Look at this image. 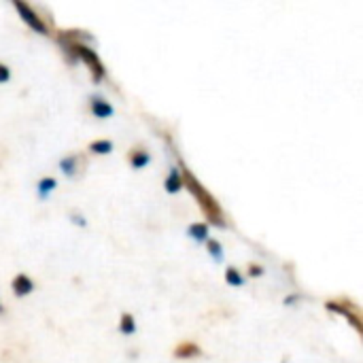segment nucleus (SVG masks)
<instances>
[{"instance_id": "nucleus-3", "label": "nucleus", "mask_w": 363, "mask_h": 363, "mask_svg": "<svg viewBox=\"0 0 363 363\" xmlns=\"http://www.w3.org/2000/svg\"><path fill=\"white\" fill-rule=\"evenodd\" d=\"M13 6H15V11L19 13L21 21H23V23H28V28H30V30H34V32H36V34H40V36H47V34H49V28H47V23L43 21V17L32 9L28 2L13 0Z\"/></svg>"}, {"instance_id": "nucleus-20", "label": "nucleus", "mask_w": 363, "mask_h": 363, "mask_svg": "<svg viewBox=\"0 0 363 363\" xmlns=\"http://www.w3.org/2000/svg\"><path fill=\"white\" fill-rule=\"evenodd\" d=\"M298 302H300V296H289L285 300V306H291V304H298Z\"/></svg>"}, {"instance_id": "nucleus-5", "label": "nucleus", "mask_w": 363, "mask_h": 363, "mask_svg": "<svg viewBox=\"0 0 363 363\" xmlns=\"http://www.w3.org/2000/svg\"><path fill=\"white\" fill-rule=\"evenodd\" d=\"M11 289H13L15 298H26V296H30L34 291V281L28 274H17L11 281Z\"/></svg>"}, {"instance_id": "nucleus-16", "label": "nucleus", "mask_w": 363, "mask_h": 363, "mask_svg": "<svg viewBox=\"0 0 363 363\" xmlns=\"http://www.w3.org/2000/svg\"><path fill=\"white\" fill-rule=\"evenodd\" d=\"M119 332L125 334V336H134L136 334V321L132 315H121V323H119Z\"/></svg>"}, {"instance_id": "nucleus-8", "label": "nucleus", "mask_w": 363, "mask_h": 363, "mask_svg": "<svg viewBox=\"0 0 363 363\" xmlns=\"http://www.w3.org/2000/svg\"><path fill=\"white\" fill-rule=\"evenodd\" d=\"M79 166H81L79 155H66L60 160V170L66 179H74L79 174Z\"/></svg>"}, {"instance_id": "nucleus-12", "label": "nucleus", "mask_w": 363, "mask_h": 363, "mask_svg": "<svg viewBox=\"0 0 363 363\" xmlns=\"http://www.w3.org/2000/svg\"><path fill=\"white\" fill-rule=\"evenodd\" d=\"M187 236L196 242H206L208 240V225L206 223H191L187 228Z\"/></svg>"}, {"instance_id": "nucleus-19", "label": "nucleus", "mask_w": 363, "mask_h": 363, "mask_svg": "<svg viewBox=\"0 0 363 363\" xmlns=\"http://www.w3.org/2000/svg\"><path fill=\"white\" fill-rule=\"evenodd\" d=\"M70 219H72V223H77V225H81V228H85V225H87L85 217H81V215H70Z\"/></svg>"}, {"instance_id": "nucleus-17", "label": "nucleus", "mask_w": 363, "mask_h": 363, "mask_svg": "<svg viewBox=\"0 0 363 363\" xmlns=\"http://www.w3.org/2000/svg\"><path fill=\"white\" fill-rule=\"evenodd\" d=\"M9 81H11V68H9L6 64L0 62V85H4V83H9Z\"/></svg>"}, {"instance_id": "nucleus-4", "label": "nucleus", "mask_w": 363, "mask_h": 363, "mask_svg": "<svg viewBox=\"0 0 363 363\" xmlns=\"http://www.w3.org/2000/svg\"><path fill=\"white\" fill-rule=\"evenodd\" d=\"M89 111H91V115H94L96 119H111V117L115 115L113 104H111L106 98H102L100 94H94V96L89 98Z\"/></svg>"}, {"instance_id": "nucleus-7", "label": "nucleus", "mask_w": 363, "mask_h": 363, "mask_svg": "<svg viewBox=\"0 0 363 363\" xmlns=\"http://www.w3.org/2000/svg\"><path fill=\"white\" fill-rule=\"evenodd\" d=\"M325 306H328V311H332V313H336V315H342V317H347V319L351 321V325H353L357 332H362L359 317H357L355 313H351V308H349V306H345V304H338V302H328Z\"/></svg>"}, {"instance_id": "nucleus-2", "label": "nucleus", "mask_w": 363, "mask_h": 363, "mask_svg": "<svg viewBox=\"0 0 363 363\" xmlns=\"http://www.w3.org/2000/svg\"><path fill=\"white\" fill-rule=\"evenodd\" d=\"M68 34H70V38L74 40V55H77V62H85V64L89 66L91 77H94V81H96V83L104 81L106 70H104V66H102V62H100L98 53H96L89 45L81 43V40H79V36H74V32H68Z\"/></svg>"}, {"instance_id": "nucleus-14", "label": "nucleus", "mask_w": 363, "mask_h": 363, "mask_svg": "<svg viewBox=\"0 0 363 363\" xmlns=\"http://www.w3.org/2000/svg\"><path fill=\"white\" fill-rule=\"evenodd\" d=\"M113 149H115V145L111 140H94L89 145V151L94 155H108V153H113Z\"/></svg>"}, {"instance_id": "nucleus-10", "label": "nucleus", "mask_w": 363, "mask_h": 363, "mask_svg": "<svg viewBox=\"0 0 363 363\" xmlns=\"http://www.w3.org/2000/svg\"><path fill=\"white\" fill-rule=\"evenodd\" d=\"M151 164V153L147 151V149H134L132 153H130V166L134 168V170H143V168H147Z\"/></svg>"}, {"instance_id": "nucleus-1", "label": "nucleus", "mask_w": 363, "mask_h": 363, "mask_svg": "<svg viewBox=\"0 0 363 363\" xmlns=\"http://www.w3.org/2000/svg\"><path fill=\"white\" fill-rule=\"evenodd\" d=\"M181 174H183V187H187L189 194L196 196V200L200 202V206H202L204 215L208 217V221H211L213 225H217V228H228V223H225V219H223V213H221V206H219L217 200L202 187V183H200L185 166H181Z\"/></svg>"}, {"instance_id": "nucleus-11", "label": "nucleus", "mask_w": 363, "mask_h": 363, "mask_svg": "<svg viewBox=\"0 0 363 363\" xmlns=\"http://www.w3.org/2000/svg\"><path fill=\"white\" fill-rule=\"evenodd\" d=\"M55 189H57V181H55L53 177H45V179H40L38 185H36V194H38L40 200H47Z\"/></svg>"}, {"instance_id": "nucleus-21", "label": "nucleus", "mask_w": 363, "mask_h": 363, "mask_svg": "<svg viewBox=\"0 0 363 363\" xmlns=\"http://www.w3.org/2000/svg\"><path fill=\"white\" fill-rule=\"evenodd\" d=\"M2 313H4V308H2V304H0V315H2Z\"/></svg>"}, {"instance_id": "nucleus-13", "label": "nucleus", "mask_w": 363, "mask_h": 363, "mask_svg": "<svg viewBox=\"0 0 363 363\" xmlns=\"http://www.w3.org/2000/svg\"><path fill=\"white\" fill-rule=\"evenodd\" d=\"M225 283H228L230 287H245V277H242V272H240L238 268L230 266V268L225 270Z\"/></svg>"}, {"instance_id": "nucleus-9", "label": "nucleus", "mask_w": 363, "mask_h": 363, "mask_svg": "<svg viewBox=\"0 0 363 363\" xmlns=\"http://www.w3.org/2000/svg\"><path fill=\"white\" fill-rule=\"evenodd\" d=\"M202 355V349L196 345V342H183L174 349V357L177 359H194V357H200Z\"/></svg>"}, {"instance_id": "nucleus-15", "label": "nucleus", "mask_w": 363, "mask_h": 363, "mask_svg": "<svg viewBox=\"0 0 363 363\" xmlns=\"http://www.w3.org/2000/svg\"><path fill=\"white\" fill-rule=\"evenodd\" d=\"M206 249H208V253L213 255V259H215L217 264H221V262H223V245H221L219 240L208 238V240H206Z\"/></svg>"}, {"instance_id": "nucleus-6", "label": "nucleus", "mask_w": 363, "mask_h": 363, "mask_svg": "<svg viewBox=\"0 0 363 363\" xmlns=\"http://www.w3.org/2000/svg\"><path fill=\"white\" fill-rule=\"evenodd\" d=\"M164 187H166L168 194H179L183 189V174H181V168L179 166H170L168 177L164 181Z\"/></svg>"}, {"instance_id": "nucleus-18", "label": "nucleus", "mask_w": 363, "mask_h": 363, "mask_svg": "<svg viewBox=\"0 0 363 363\" xmlns=\"http://www.w3.org/2000/svg\"><path fill=\"white\" fill-rule=\"evenodd\" d=\"M249 274L257 279V277H262V274H264V268H262V266H255V264H251V266H249Z\"/></svg>"}]
</instances>
